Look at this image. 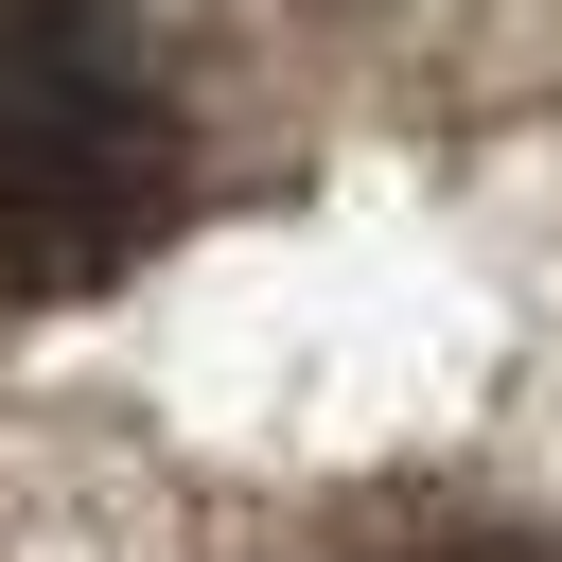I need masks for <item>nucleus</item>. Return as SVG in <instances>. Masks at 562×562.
I'll use <instances>...</instances> for the list:
<instances>
[{"label":"nucleus","mask_w":562,"mask_h":562,"mask_svg":"<svg viewBox=\"0 0 562 562\" xmlns=\"http://www.w3.org/2000/svg\"><path fill=\"white\" fill-rule=\"evenodd\" d=\"M404 562H544V544H492V527H457V544H404Z\"/></svg>","instance_id":"f03ea898"},{"label":"nucleus","mask_w":562,"mask_h":562,"mask_svg":"<svg viewBox=\"0 0 562 562\" xmlns=\"http://www.w3.org/2000/svg\"><path fill=\"white\" fill-rule=\"evenodd\" d=\"M176 211V88L123 0H0V316L123 281Z\"/></svg>","instance_id":"f257e3e1"}]
</instances>
